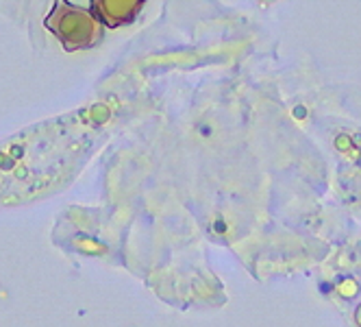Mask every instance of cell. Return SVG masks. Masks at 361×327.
I'll use <instances>...</instances> for the list:
<instances>
[{
    "mask_svg": "<svg viewBox=\"0 0 361 327\" xmlns=\"http://www.w3.org/2000/svg\"><path fill=\"white\" fill-rule=\"evenodd\" d=\"M44 27L61 42L66 50L92 48L102 37V24L94 18V13L68 0H55L53 9L44 20Z\"/></svg>",
    "mask_w": 361,
    "mask_h": 327,
    "instance_id": "1",
    "label": "cell"
},
{
    "mask_svg": "<svg viewBox=\"0 0 361 327\" xmlns=\"http://www.w3.org/2000/svg\"><path fill=\"white\" fill-rule=\"evenodd\" d=\"M146 0H92L94 18L109 29H120L131 24Z\"/></svg>",
    "mask_w": 361,
    "mask_h": 327,
    "instance_id": "2",
    "label": "cell"
}]
</instances>
